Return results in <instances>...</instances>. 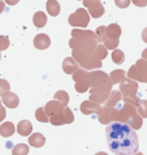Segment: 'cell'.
I'll return each instance as SVG.
<instances>
[{
	"instance_id": "8d00e7d4",
	"label": "cell",
	"mask_w": 147,
	"mask_h": 155,
	"mask_svg": "<svg viewBox=\"0 0 147 155\" xmlns=\"http://www.w3.org/2000/svg\"><path fill=\"white\" fill-rule=\"evenodd\" d=\"M8 47H9V39L5 35H0V52L2 51H5Z\"/></svg>"
},
{
	"instance_id": "b9f144b4",
	"label": "cell",
	"mask_w": 147,
	"mask_h": 155,
	"mask_svg": "<svg viewBox=\"0 0 147 155\" xmlns=\"http://www.w3.org/2000/svg\"><path fill=\"white\" fill-rule=\"evenodd\" d=\"M4 2H5L7 4H9V5H16L20 0H4Z\"/></svg>"
},
{
	"instance_id": "d6a6232c",
	"label": "cell",
	"mask_w": 147,
	"mask_h": 155,
	"mask_svg": "<svg viewBox=\"0 0 147 155\" xmlns=\"http://www.w3.org/2000/svg\"><path fill=\"white\" fill-rule=\"evenodd\" d=\"M95 58H98L99 60H103L107 58V47L103 45H98L96 50H95Z\"/></svg>"
},
{
	"instance_id": "d6986e66",
	"label": "cell",
	"mask_w": 147,
	"mask_h": 155,
	"mask_svg": "<svg viewBox=\"0 0 147 155\" xmlns=\"http://www.w3.org/2000/svg\"><path fill=\"white\" fill-rule=\"evenodd\" d=\"M122 99V94H121V91H113V90H111L109 95H108V98L106 99V106L107 107H115L117 103Z\"/></svg>"
},
{
	"instance_id": "7dc6e473",
	"label": "cell",
	"mask_w": 147,
	"mask_h": 155,
	"mask_svg": "<svg viewBox=\"0 0 147 155\" xmlns=\"http://www.w3.org/2000/svg\"><path fill=\"white\" fill-rule=\"evenodd\" d=\"M132 155H143V154H142V153H138V151H137V153H134V154H132Z\"/></svg>"
},
{
	"instance_id": "30bf717a",
	"label": "cell",
	"mask_w": 147,
	"mask_h": 155,
	"mask_svg": "<svg viewBox=\"0 0 147 155\" xmlns=\"http://www.w3.org/2000/svg\"><path fill=\"white\" fill-rule=\"evenodd\" d=\"M109 80V76L107 73L102 72V71H91L87 72V81H89V86L90 87H94L99 84L104 82V81Z\"/></svg>"
},
{
	"instance_id": "836d02e7",
	"label": "cell",
	"mask_w": 147,
	"mask_h": 155,
	"mask_svg": "<svg viewBox=\"0 0 147 155\" xmlns=\"http://www.w3.org/2000/svg\"><path fill=\"white\" fill-rule=\"evenodd\" d=\"M95 34H96V41L103 43L106 39V26H99L96 29V31H95Z\"/></svg>"
},
{
	"instance_id": "5b68a950",
	"label": "cell",
	"mask_w": 147,
	"mask_h": 155,
	"mask_svg": "<svg viewBox=\"0 0 147 155\" xmlns=\"http://www.w3.org/2000/svg\"><path fill=\"white\" fill-rule=\"evenodd\" d=\"M72 55H73V59L77 60L78 65H81L86 71H93L95 68L102 67V60L95 58L94 55H85L76 50H72Z\"/></svg>"
},
{
	"instance_id": "f35d334b",
	"label": "cell",
	"mask_w": 147,
	"mask_h": 155,
	"mask_svg": "<svg viewBox=\"0 0 147 155\" xmlns=\"http://www.w3.org/2000/svg\"><path fill=\"white\" fill-rule=\"evenodd\" d=\"M115 4L117 5L119 8H128L129 4H130V0H115Z\"/></svg>"
},
{
	"instance_id": "9c48e42d",
	"label": "cell",
	"mask_w": 147,
	"mask_h": 155,
	"mask_svg": "<svg viewBox=\"0 0 147 155\" xmlns=\"http://www.w3.org/2000/svg\"><path fill=\"white\" fill-rule=\"evenodd\" d=\"M83 5L89 9L90 16H93L94 18H99L104 15V7L100 0H83Z\"/></svg>"
},
{
	"instance_id": "bcb514c9",
	"label": "cell",
	"mask_w": 147,
	"mask_h": 155,
	"mask_svg": "<svg viewBox=\"0 0 147 155\" xmlns=\"http://www.w3.org/2000/svg\"><path fill=\"white\" fill-rule=\"evenodd\" d=\"M95 155H108V154H106V153H103V151H100V153H98V154H95Z\"/></svg>"
},
{
	"instance_id": "484cf974",
	"label": "cell",
	"mask_w": 147,
	"mask_h": 155,
	"mask_svg": "<svg viewBox=\"0 0 147 155\" xmlns=\"http://www.w3.org/2000/svg\"><path fill=\"white\" fill-rule=\"evenodd\" d=\"M47 24V16L46 13H43V12H37L35 15H34V25H35L37 28H43L44 25Z\"/></svg>"
},
{
	"instance_id": "7a4b0ae2",
	"label": "cell",
	"mask_w": 147,
	"mask_h": 155,
	"mask_svg": "<svg viewBox=\"0 0 147 155\" xmlns=\"http://www.w3.org/2000/svg\"><path fill=\"white\" fill-rule=\"evenodd\" d=\"M137 114V107H134L128 103H121V101L115 107L111 108V119L112 123L119 121V123H126L133 115Z\"/></svg>"
},
{
	"instance_id": "4316f807",
	"label": "cell",
	"mask_w": 147,
	"mask_h": 155,
	"mask_svg": "<svg viewBox=\"0 0 147 155\" xmlns=\"http://www.w3.org/2000/svg\"><path fill=\"white\" fill-rule=\"evenodd\" d=\"M29 154V146L25 143L16 145L12 150V155H28Z\"/></svg>"
},
{
	"instance_id": "7402d4cb",
	"label": "cell",
	"mask_w": 147,
	"mask_h": 155,
	"mask_svg": "<svg viewBox=\"0 0 147 155\" xmlns=\"http://www.w3.org/2000/svg\"><path fill=\"white\" fill-rule=\"evenodd\" d=\"M46 8H47V12H48L50 16H59L60 13V4L57 0H48L46 4Z\"/></svg>"
},
{
	"instance_id": "d590c367",
	"label": "cell",
	"mask_w": 147,
	"mask_h": 155,
	"mask_svg": "<svg viewBox=\"0 0 147 155\" xmlns=\"http://www.w3.org/2000/svg\"><path fill=\"white\" fill-rule=\"evenodd\" d=\"M9 89H11L9 82L0 78V95H3V94H5L7 91H9Z\"/></svg>"
},
{
	"instance_id": "f6af8a7d",
	"label": "cell",
	"mask_w": 147,
	"mask_h": 155,
	"mask_svg": "<svg viewBox=\"0 0 147 155\" xmlns=\"http://www.w3.org/2000/svg\"><path fill=\"white\" fill-rule=\"evenodd\" d=\"M142 59L147 60V48H146V50H143V52H142Z\"/></svg>"
},
{
	"instance_id": "8992f818",
	"label": "cell",
	"mask_w": 147,
	"mask_h": 155,
	"mask_svg": "<svg viewBox=\"0 0 147 155\" xmlns=\"http://www.w3.org/2000/svg\"><path fill=\"white\" fill-rule=\"evenodd\" d=\"M69 25L73 28H87V25L90 22V15L85 8H78L74 13H72L69 16Z\"/></svg>"
},
{
	"instance_id": "7c38bea8",
	"label": "cell",
	"mask_w": 147,
	"mask_h": 155,
	"mask_svg": "<svg viewBox=\"0 0 147 155\" xmlns=\"http://www.w3.org/2000/svg\"><path fill=\"white\" fill-rule=\"evenodd\" d=\"M81 112L83 115H91V114H99L102 110V106L98 103H94L91 101H85L82 102V104L80 107Z\"/></svg>"
},
{
	"instance_id": "9a60e30c",
	"label": "cell",
	"mask_w": 147,
	"mask_h": 155,
	"mask_svg": "<svg viewBox=\"0 0 147 155\" xmlns=\"http://www.w3.org/2000/svg\"><path fill=\"white\" fill-rule=\"evenodd\" d=\"M121 35V28L117 24H111L106 28V39L104 41H117Z\"/></svg>"
},
{
	"instance_id": "603a6c76",
	"label": "cell",
	"mask_w": 147,
	"mask_h": 155,
	"mask_svg": "<svg viewBox=\"0 0 147 155\" xmlns=\"http://www.w3.org/2000/svg\"><path fill=\"white\" fill-rule=\"evenodd\" d=\"M13 133H15V125L11 121L2 124V127H0V136L2 137H5L7 138V137H11Z\"/></svg>"
},
{
	"instance_id": "4dcf8cb0",
	"label": "cell",
	"mask_w": 147,
	"mask_h": 155,
	"mask_svg": "<svg viewBox=\"0 0 147 155\" xmlns=\"http://www.w3.org/2000/svg\"><path fill=\"white\" fill-rule=\"evenodd\" d=\"M63 116H64V123L65 124H70V123L74 121V116H73L72 110L67 106L64 107V110H63Z\"/></svg>"
},
{
	"instance_id": "ffe728a7",
	"label": "cell",
	"mask_w": 147,
	"mask_h": 155,
	"mask_svg": "<svg viewBox=\"0 0 147 155\" xmlns=\"http://www.w3.org/2000/svg\"><path fill=\"white\" fill-rule=\"evenodd\" d=\"M31 130H33V125L30 121H28V120H21L18 123V125H17V132L24 137L29 136L30 133H31Z\"/></svg>"
},
{
	"instance_id": "8fae6325",
	"label": "cell",
	"mask_w": 147,
	"mask_h": 155,
	"mask_svg": "<svg viewBox=\"0 0 147 155\" xmlns=\"http://www.w3.org/2000/svg\"><path fill=\"white\" fill-rule=\"evenodd\" d=\"M64 106L61 102H59V101H51V102H48L46 104V107H44V111H46V114L48 115V117H52V116H56V115H59L61 111L64 110Z\"/></svg>"
},
{
	"instance_id": "74e56055",
	"label": "cell",
	"mask_w": 147,
	"mask_h": 155,
	"mask_svg": "<svg viewBox=\"0 0 147 155\" xmlns=\"http://www.w3.org/2000/svg\"><path fill=\"white\" fill-rule=\"evenodd\" d=\"M128 78H132L134 81H138V73L136 71V67L132 65L130 68H129V71H128Z\"/></svg>"
},
{
	"instance_id": "d4e9b609",
	"label": "cell",
	"mask_w": 147,
	"mask_h": 155,
	"mask_svg": "<svg viewBox=\"0 0 147 155\" xmlns=\"http://www.w3.org/2000/svg\"><path fill=\"white\" fill-rule=\"evenodd\" d=\"M125 77H126V74H125V71H122V69H116V71H113L109 74V80H111L112 85H115V84H120L121 81L125 78Z\"/></svg>"
},
{
	"instance_id": "277c9868",
	"label": "cell",
	"mask_w": 147,
	"mask_h": 155,
	"mask_svg": "<svg viewBox=\"0 0 147 155\" xmlns=\"http://www.w3.org/2000/svg\"><path fill=\"white\" fill-rule=\"evenodd\" d=\"M69 46L72 50H76L81 54L85 55H94L95 56V50L98 47L96 39H78V38H73L69 41Z\"/></svg>"
},
{
	"instance_id": "44dd1931",
	"label": "cell",
	"mask_w": 147,
	"mask_h": 155,
	"mask_svg": "<svg viewBox=\"0 0 147 155\" xmlns=\"http://www.w3.org/2000/svg\"><path fill=\"white\" fill-rule=\"evenodd\" d=\"M29 143L33 147H42V146L46 143V138L41 133H34L33 136L29 137Z\"/></svg>"
},
{
	"instance_id": "7bdbcfd3",
	"label": "cell",
	"mask_w": 147,
	"mask_h": 155,
	"mask_svg": "<svg viewBox=\"0 0 147 155\" xmlns=\"http://www.w3.org/2000/svg\"><path fill=\"white\" fill-rule=\"evenodd\" d=\"M142 39H143V42H146L147 43V28L142 31Z\"/></svg>"
},
{
	"instance_id": "4fadbf2b",
	"label": "cell",
	"mask_w": 147,
	"mask_h": 155,
	"mask_svg": "<svg viewBox=\"0 0 147 155\" xmlns=\"http://www.w3.org/2000/svg\"><path fill=\"white\" fill-rule=\"evenodd\" d=\"M2 101L4 103V106L8 107V108H16L20 104V98L12 91H7L5 94H3Z\"/></svg>"
},
{
	"instance_id": "e575fe53",
	"label": "cell",
	"mask_w": 147,
	"mask_h": 155,
	"mask_svg": "<svg viewBox=\"0 0 147 155\" xmlns=\"http://www.w3.org/2000/svg\"><path fill=\"white\" fill-rule=\"evenodd\" d=\"M139 101H141V99L138 98V94H137V95H132V97H124V102L128 103V104H132L134 107L138 106Z\"/></svg>"
},
{
	"instance_id": "ba28073f",
	"label": "cell",
	"mask_w": 147,
	"mask_h": 155,
	"mask_svg": "<svg viewBox=\"0 0 147 155\" xmlns=\"http://www.w3.org/2000/svg\"><path fill=\"white\" fill-rule=\"evenodd\" d=\"M120 91L124 97H132V95H137L138 91V82L132 78H125L120 82Z\"/></svg>"
},
{
	"instance_id": "60d3db41",
	"label": "cell",
	"mask_w": 147,
	"mask_h": 155,
	"mask_svg": "<svg viewBox=\"0 0 147 155\" xmlns=\"http://www.w3.org/2000/svg\"><path fill=\"white\" fill-rule=\"evenodd\" d=\"M5 115H7V112H5V108L2 106V101H0V123L3 121L4 119H5Z\"/></svg>"
},
{
	"instance_id": "3957f363",
	"label": "cell",
	"mask_w": 147,
	"mask_h": 155,
	"mask_svg": "<svg viewBox=\"0 0 147 155\" xmlns=\"http://www.w3.org/2000/svg\"><path fill=\"white\" fill-rule=\"evenodd\" d=\"M111 90H112L111 80H107L104 82L94 86V87H90V101L94 103H98V104H102V103L106 102Z\"/></svg>"
},
{
	"instance_id": "c3c4849f",
	"label": "cell",
	"mask_w": 147,
	"mask_h": 155,
	"mask_svg": "<svg viewBox=\"0 0 147 155\" xmlns=\"http://www.w3.org/2000/svg\"><path fill=\"white\" fill-rule=\"evenodd\" d=\"M115 155H121V154H115Z\"/></svg>"
},
{
	"instance_id": "ee69618b",
	"label": "cell",
	"mask_w": 147,
	"mask_h": 155,
	"mask_svg": "<svg viewBox=\"0 0 147 155\" xmlns=\"http://www.w3.org/2000/svg\"><path fill=\"white\" fill-rule=\"evenodd\" d=\"M4 9H5V3L0 0V15H2L3 12H4Z\"/></svg>"
},
{
	"instance_id": "f1b7e54d",
	"label": "cell",
	"mask_w": 147,
	"mask_h": 155,
	"mask_svg": "<svg viewBox=\"0 0 147 155\" xmlns=\"http://www.w3.org/2000/svg\"><path fill=\"white\" fill-rule=\"evenodd\" d=\"M112 60H113V63L116 64H122L124 60H125V55L121 50H117L115 48L113 52H112Z\"/></svg>"
},
{
	"instance_id": "6da1fadb",
	"label": "cell",
	"mask_w": 147,
	"mask_h": 155,
	"mask_svg": "<svg viewBox=\"0 0 147 155\" xmlns=\"http://www.w3.org/2000/svg\"><path fill=\"white\" fill-rule=\"evenodd\" d=\"M106 137L108 147L113 154L132 155L139 149L137 133L126 123L113 121L109 124L106 129Z\"/></svg>"
},
{
	"instance_id": "5bb4252c",
	"label": "cell",
	"mask_w": 147,
	"mask_h": 155,
	"mask_svg": "<svg viewBox=\"0 0 147 155\" xmlns=\"http://www.w3.org/2000/svg\"><path fill=\"white\" fill-rule=\"evenodd\" d=\"M136 71L138 73V81L141 82H146L147 84V60L141 59L134 64Z\"/></svg>"
},
{
	"instance_id": "52a82bcc",
	"label": "cell",
	"mask_w": 147,
	"mask_h": 155,
	"mask_svg": "<svg viewBox=\"0 0 147 155\" xmlns=\"http://www.w3.org/2000/svg\"><path fill=\"white\" fill-rule=\"evenodd\" d=\"M73 81L76 84V90L78 93H85L90 89L89 81H87V71L83 68H78L73 72Z\"/></svg>"
},
{
	"instance_id": "f546056e",
	"label": "cell",
	"mask_w": 147,
	"mask_h": 155,
	"mask_svg": "<svg viewBox=\"0 0 147 155\" xmlns=\"http://www.w3.org/2000/svg\"><path fill=\"white\" fill-rule=\"evenodd\" d=\"M55 99L59 102H61L64 106H67L69 103V95H68L67 91H64V90H59V91L55 94Z\"/></svg>"
},
{
	"instance_id": "cb8c5ba5",
	"label": "cell",
	"mask_w": 147,
	"mask_h": 155,
	"mask_svg": "<svg viewBox=\"0 0 147 155\" xmlns=\"http://www.w3.org/2000/svg\"><path fill=\"white\" fill-rule=\"evenodd\" d=\"M126 124L129 127H130L132 129H134V130H138V129L142 128V124H143V121H142V117L139 115H138V112L136 115H133L130 119L126 121Z\"/></svg>"
},
{
	"instance_id": "2e32d148",
	"label": "cell",
	"mask_w": 147,
	"mask_h": 155,
	"mask_svg": "<svg viewBox=\"0 0 147 155\" xmlns=\"http://www.w3.org/2000/svg\"><path fill=\"white\" fill-rule=\"evenodd\" d=\"M72 37L78 38V39H96V34L91 31V30H85V29H73Z\"/></svg>"
},
{
	"instance_id": "e0dca14e",
	"label": "cell",
	"mask_w": 147,
	"mask_h": 155,
	"mask_svg": "<svg viewBox=\"0 0 147 155\" xmlns=\"http://www.w3.org/2000/svg\"><path fill=\"white\" fill-rule=\"evenodd\" d=\"M50 45H51V39L47 34H38L34 38V46L38 50H47L50 47Z\"/></svg>"
},
{
	"instance_id": "1f68e13d",
	"label": "cell",
	"mask_w": 147,
	"mask_h": 155,
	"mask_svg": "<svg viewBox=\"0 0 147 155\" xmlns=\"http://www.w3.org/2000/svg\"><path fill=\"white\" fill-rule=\"evenodd\" d=\"M137 112L142 119L147 117V101H139L137 106Z\"/></svg>"
},
{
	"instance_id": "ac0fdd59",
	"label": "cell",
	"mask_w": 147,
	"mask_h": 155,
	"mask_svg": "<svg viewBox=\"0 0 147 155\" xmlns=\"http://www.w3.org/2000/svg\"><path fill=\"white\" fill-rule=\"evenodd\" d=\"M63 69L67 74H73V72L76 69H78V63L73 58H67L63 61Z\"/></svg>"
},
{
	"instance_id": "ab89813d",
	"label": "cell",
	"mask_w": 147,
	"mask_h": 155,
	"mask_svg": "<svg viewBox=\"0 0 147 155\" xmlns=\"http://www.w3.org/2000/svg\"><path fill=\"white\" fill-rule=\"evenodd\" d=\"M130 2H133V4L137 7H146L147 5V0H130Z\"/></svg>"
},
{
	"instance_id": "83f0119b",
	"label": "cell",
	"mask_w": 147,
	"mask_h": 155,
	"mask_svg": "<svg viewBox=\"0 0 147 155\" xmlns=\"http://www.w3.org/2000/svg\"><path fill=\"white\" fill-rule=\"evenodd\" d=\"M35 119L38 120V121H41V123H48L50 121V117H48V115L46 114V111L43 107H41V108H38L35 111Z\"/></svg>"
}]
</instances>
